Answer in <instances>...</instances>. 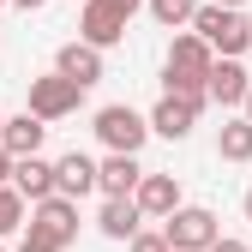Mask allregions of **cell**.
Returning a JSON list of instances; mask_svg holds the SVG:
<instances>
[{"label":"cell","mask_w":252,"mask_h":252,"mask_svg":"<svg viewBox=\"0 0 252 252\" xmlns=\"http://www.w3.org/2000/svg\"><path fill=\"white\" fill-rule=\"evenodd\" d=\"M210 66H216V48L198 30H186V36H174V48L162 60V84L180 90V96H192V102H210Z\"/></svg>","instance_id":"obj_1"},{"label":"cell","mask_w":252,"mask_h":252,"mask_svg":"<svg viewBox=\"0 0 252 252\" xmlns=\"http://www.w3.org/2000/svg\"><path fill=\"white\" fill-rule=\"evenodd\" d=\"M192 30H198L216 54H246L252 48V18L240 6H222V0H204V6L192 12Z\"/></svg>","instance_id":"obj_2"},{"label":"cell","mask_w":252,"mask_h":252,"mask_svg":"<svg viewBox=\"0 0 252 252\" xmlns=\"http://www.w3.org/2000/svg\"><path fill=\"white\" fill-rule=\"evenodd\" d=\"M30 234H36L42 246H54V252H66L78 240V198L72 192H54L42 204H30Z\"/></svg>","instance_id":"obj_3"},{"label":"cell","mask_w":252,"mask_h":252,"mask_svg":"<svg viewBox=\"0 0 252 252\" xmlns=\"http://www.w3.org/2000/svg\"><path fill=\"white\" fill-rule=\"evenodd\" d=\"M162 234H168L174 252H210L222 228H216V216H210L204 204H180L174 216H162Z\"/></svg>","instance_id":"obj_4"},{"label":"cell","mask_w":252,"mask_h":252,"mask_svg":"<svg viewBox=\"0 0 252 252\" xmlns=\"http://www.w3.org/2000/svg\"><path fill=\"white\" fill-rule=\"evenodd\" d=\"M78 102H84V84L78 78H66V72H48V78H30V114H42V120H66V114H78Z\"/></svg>","instance_id":"obj_5"},{"label":"cell","mask_w":252,"mask_h":252,"mask_svg":"<svg viewBox=\"0 0 252 252\" xmlns=\"http://www.w3.org/2000/svg\"><path fill=\"white\" fill-rule=\"evenodd\" d=\"M96 138L108 150H138L150 138V114L126 108V102H108V108H96Z\"/></svg>","instance_id":"obj_6"},{"label":"cell","mask_w":252,"mask_h":252,"mask_svg":"<svg viewBox=\"0 0 252 252\" xmlns=\"http://www.w3.org/2000/svg\"><path fill=\"white\" fill-rule=\"evenodd\" d=\"M198 108H204V102L180 96V90H162V102L150 108V132H156V138H168V144H180V138L198 126Z\"/></svg>","instance_id":"obj_7"},{"label":"cell","mask_w":252,"mask_h":252,"mask_svg":"<svg viewBox=\"0 0 252 252\" xmlns=\"http://www.w3.org/2000/svg\"><path fill=\"white\" fill-rule=\"evenodd\" d=\"M126 24H132V12H120L114 0H84V12H78V36L96 42V48H114V42L126 36Z\"/></svg>","instance_id":"obj_8"},{"label":"cell","mask_w":252,"mask_h":252,"mask_svg":"<svg viewBox=\"0 0 252 252\" xmlns=\"http://www.w3.org/2000/svg\"><path fill=\"white\" fill-rule=\"evenodd\" d=\"M12 186H18L30 204H42V198H54V192H60V168H54V162H42V150H36V156H18Z\"/></svg>","instance_id":"obj_9"},{"label":"cell","mask_w":252,"mask_h":252,"mask_svg":"<svg viewBox=\"0 0 252 252\" xmlns=\"http://www.w3.org/2000/svg\"><path fill=\"white\" fill-rule=\"evenodd\" d=\"M246 90H252V78H246V66H240V54H222V60L210 66V102L246 108Z\"/></svg>","instance_id":"obj_10"},{"label":"cell","mask_w":252,"mask_h":252,"mask_svg":"<svg viewBox=\"0 0 252 252\" xmlns=\"http://www.w3.org/2000/svg\"><path fill=\"white\" fill-rule=\"evenodd\" d=\"M144 174L150 168H138V150H108V162H102V198H132Z\"/></svg>","instance_id":"obj_11"},{"label":"cell","mask_w":252,"mask_h":252,"mask_svg":"<svg viewBox=\"0 0 252 252\" xmlns=\"http://www.w3.org/2000/svg\"><path fill=\"white\" fill-rule=\"evenodd\" d=\"M132 198H138V210H144V216H156V222H162V216H174V210H180V180H174V174H144Z\"/></svg>","instance_id":"obj_12"},{"label":"cell","mask_w":252,"mask_h":252,"mask_svg":"<svg viewBox=\"0 0 252 252\" xmlns=\"http://www.w3.org/2000/svg\"><path fill=\"white\" fill-rule=\"evenodd\" d=\"M54 168H60V192H72V198H84V192H102V162H90L84 150H66Z\"/></svg>","instance_id":"obj_13"},{"label":"cell","mask_w":252,"mask_h":252,"mask_svg":"<svg viewBox=\"0 0 252 252\" xmlns=\"http://www.w3.org/2000/svg\"><path fill=\"white\" fill-rule=\"evenodd\" d=\"M54 66H60V72H66V78H78V84L90 90V84H96V78H102V48L78 36V42H66V48H60V54H54Z\"/></svg>","instance_id":"obj_14"},{"label":"cell","mask_w":252,"mask_h":252,"mask_svg":"<svg viewBox=\"0 0 252 252\" xmlns=\"http://www.w3.org/2000/svg\"><path fill=\"white\" fill-rule=\"evenodd\" d=\"M42 138H48V120H42V114H30V108L12 114V120H6V132H0V144H6L12 156H36Z\"/></svg>","instance_id":"obj_15"},{"label":"cell","mask_w":252,"mask_h":252,"mask_svg":"<svg viewBox=\"0 0 252 252\" xmlns=\"http://www.w3.org/2000/svg\"><path fill=\"white\" fill-rule=\"evenodd\" d=\"M138 222H144L138 198H102V210H96V228H102L108 240H132V234H138Z\"/></svg>","instance_id":"obj_16"},{"label":"cell","mask_w":252,"mask_h":252,"mask_svg":"<svg viewBox=\"0 0 252 252\" xmlns=\"http://www.w3.org/2000/svg\"><path fill=\"white\" fill-rule=\"evenodd\" d=\"M216 156H222V162H252V114L228 120L222 132H216Z\"/></svg>","instance_id":"obj_17"},{"label":"cell","mask_w":252,"mask_h":252,"mask_svg":"<svg viewBox=\"0 0 252 252\" xmlns=\"http://www.w3.org/2000/svg\"><path fill=\"white\" fill-rule=\"evenodd\" d=\"M24 204H30V198L18 192V186H12V180H6V186H0V240H6L12 228H24Z\"/></svg>","instance_id":"obj_18"},{"label":"cell","mask_w":252,"mask_h":252,"mask_svg":"<svg viewBox=\"0 0 252 252\" xmlns=\"http://www.w3.org/2000/svg\"><path fill=\"white\" fill-rule=\"evenodd\" d=\"M198 6H204V0H150V18L174 30V24H192V12H198Z\"/></svg>","instance_id":"obj_19"},{"label":"cell","mask_w":252,"mask_h":252,"mask_svg":"<svg viewBox=\"0 0 252 252\" xmlns=\"http://www.w3.org/2000/svg\"><path fill=\"white\" fill-rule=\"evenodd\" d=\"M126 252H174V246H168V234H162V228H138L132 240H126Z\"/></svg>","instance_id":"obj_20"},{"label":"cell","mask_w":252,"mask_h":252,"mask_svg":"<svg viewBox=\"0 0 252 252\" xmlns=\"http://www.w3.org/2000/svg\"><path fill=\"white\" fill-rule=\"evenodd\" d=\"M12 168H18V156H12L6 144H0V186H6V180H12Z\"/></svg>","instance_id":"obj_21"},{"label":"cell","mask_w":252,"mask_h":252,"mask_svg":"<svg viewBox=\"0 0 252 252\" xmlns=\"http://www.w3.org/2000/svg\"><path fill=\"white\" fill-rule=\"evenodd\" d=\"M210 252H246V240H228V234H216V246Z\"/></svg>","instance_id":"obj_22"},{"label":"cell","mask_w":252,"mask_h":252,"mask_svg":"<svg viewBox=\"0 0 252 252\" xmlns=\"http://www.w3.org/2000/svg\"><path fill=\"white\" fill-rule=\"evenodd\" d=\"M18 252H54V246H42L36 234H24V246H18Z\"/></svg>","instance_id":"obj_23"},{"label":"cell","mask_w":252,"mask_h":252,"mask_svg":"<svg viewBox=\"0 0 252 252\" xmlns=\"http://www.w3.org/2000/svg\"><path fill=\"white\" fill-rule=\"evenodd\" d=\"M12 6H24V12H36V6H48V0H12Z\"/></svg>","instance_id":"obj_24"},{"label":"cell","mask_w":252,"mask_h":252,"mask_svg":"<svg viewBox=\"0 0 252 252\" xmlns=\"http://www.w3.org/2000/svg\"><path fill=\"white\" fill-rule=\"evenodd\" d=\"M114 6H120V12H138V6H144V0H114Z\"/></svg>","instance_id":"obj_25"},{"label":"cell","mask_w":252,"mask_h":252,"mask_svg":"<svg viewBox=\"0 0 252 252\" xmlns=\"http://www.w3.org/2000/svg\"><path fill=\"white\" fill-rule=\"evenodd\" d=\"M246 222H252V186H246Z\"/></svg>","instance_id":"obj_26"},{"label":"cell","mask_w":252,"mask_h":252,"mask_svg":"<svg viewBox=\"0 0 252 252\" xmlns=\"http://www.w3.org/2000/svg\"><path fill=\"white\" fill-rule=\"evenodd\" d=\"M222 6H246V0H222Z\"/></svg>","instance_id":"obj_27"},{"label":"cell","mask_w":252,"mask_h":252,"mask_svg":"<svg viewBox=\"0 0 252 252\" xmlns=\"http://www.w3.org/2000/svg\"><path fill=\"white\" fill-rule=\"evenodd\" d=\"M246 114H252V90H246Z\"/></svg>","instance_id":"obj_28"},{"label":"cell","mask_w":252,"mask_h":252,"mask_svg":"<svg viewBox=\"0 0 252 252\" xmlns=\"http://www.w3.org/2000/svg\"><path fill=\"white\" fill-rule=\"evenodd\" d=\"M0 132H6V114H0Z\"/></svg>","instance_id":"obj_29"},{"label":"cell","mask_w":252,"mask_h":252,"mask_svg":"<svg viewBox=\"0 0 252 252\" xmlns=\"http://www.w3.org/2000/svg\"><path fill=\"white\" fill-rule=\"evenodd\" d=\"M0 6H12V0H0Z\"/></svg>","instance_id":"obj_30"}]
</instances>
